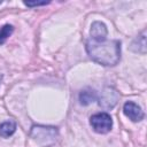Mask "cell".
<instances>
[{
    "instance_id": "7a4b0ae2",
    "label": "cell",
    "mask_w": 147,
    "mask_h": 147,
    "mask_svg": "<svg viewBox=\"0 0 147 147\" xmlns=\"http://www.w3.org/2000/svg\"><path fill=\"white\" fill-rule=\"evenodd\" d=\"M92 127L98 133H107L110 131L113 125V119L109 114L107 113H99L91 117L90 121Z\"/></svg>"
},
{
    "instance_id": "ba28073f",
    "label": "cell",
    "mask_w": 147,
    "mask_h": 147,
    "mask_svg": "<svg viewBox=\"0 0 147 147\" xmlns=\"http://www.w3.org/2000/svg\"><path fill=\"white\" fill-rule=\"evenodd\" d=\"M95 99V95L93 92H88V91H83L79 95V100L82 105H88L91 103L93 100Z\"/></svg>"
},
{
    "instance_id": "277c9868",
    "label": "cell",
    "mask_w": 147,
    "mask_h": 147,
    "mask_svg": "<svg viewBox=\"0 0 147 147\" xmlns=\"http://www.w3.org/2000/svg\"><path fill=\"white\" fill-rule=\"evenodd\" d=\"M91 39L94 41H102L107 39V28L101 22H94L91 26Z\"/></svg>"
},
{
    "instance_id": "3957f363",
    "label": "cell",
    "mask_w": 147,
    "mask_h": 147,
    "mask_svg": "<svg viewBox=\"0 0 147 147\" xmlns=\"http://www.w3.org/2000/svg\"><path fill=\"white\" fill-rule=\"evenodd\" d=\"M123 110H124V114L133 122H139L144 118V113H142L141 108L132 101L126 102L123 107Z\"/></svg>"
},
{
    "instance_id": "9c48e42d",
    "label": "cell",
    "mask_w": 147,
    "mask_h": 147,
    "mask_svg": "<svg viewBox=\"0 0 147 147\" xmlns=\"http://www.w3.org/2000/svg\"><path fill=\"white\" fill-rule=\"evenodd\" d=\"M48 2L46 1H42V2H28V1H24V5L29 6V7H32V6H41V5H46Z\"/></svg>"
},
{
    "instance_id": "8992f818",
    "label": "cell",
    "mask_w": 147,
    "mask_h": 147,
    "mask_svg": "<svg viewBox=\"0 0 147 147\" xmlns=\"http://www.w3.org/2000/svg\"><path fill=\"white\" fill-rule=\"evenodd\" d=\"M16 130V124L14 122H5L0 124V136L3 138H7L11 136Z\"/></svg>"
},
{
    "instance_id": "5b68a950",
    "label": "cell",
    "mask_w": 147,
    "mask_h": 147,
    "mask_svg": "<svg viewBox=\"0 0 147 147\" xmlns=\"http://www.w3.org/2000/svg\"><path fill=\"white\" fill-rule=\"evenodd\" d=\"M115 93H116L115 91H113V90H110V88H107V90L103 92L102 98L100 99V106H102V107H105V108H113V105L110 103L109 100H111V102H114V103L116 105L117 99H111V95H114Z\"/></svg>"
},
{
    "instance_id": "52a82bcc",
    "label": "cell",
    "mask_w": 147,
    "mask_h": 147,
    "mask_svg": "<svg viewBox=\"0 0 147 147\" xmlns=\"http://www.w3.org/2000/svg\"><path fill=\"white\" fill-rule=\"evenodd\" d=\"M13 30H14L13 26L9 24H6L2 28H0V44H3L7 40V38L11 34Z\"/></svg>"
},
{
    "instance_id": "6da1fadb",
    "label": "cell",
    "mask_w": 147,
    "mask_h": 147,
    "mask_svg": "<svg viewBox=\"0 0 147 147\" xmlns=\"http://www.w3.org/2000/svg\"><path fill=\"white\" fill-rule=\"evenodd\" d=\"M86 51L90 57L102 65H115L121 57V42L118 40L86 41Z\"/></svg>"
},
{
    "instance_id": "30bf717a",
    "label": "cell",
    "mask_w": 147,
    "mask_h": 147,
    "mask_svg": "<svg viewBox=\"0 0 147 147\" xmlns=\"http://www.w3.org/2000/svg\"><path fill=\"white\" fill-rule=\"evenodd\" d=\"M0 3H1V1H0Z\"/></svg>"
}]
</instances>
